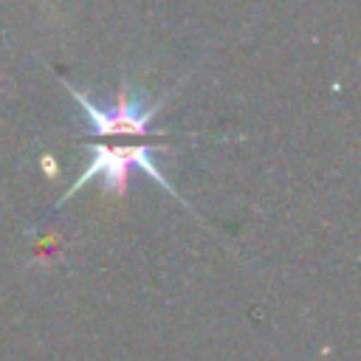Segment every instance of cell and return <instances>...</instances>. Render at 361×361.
I'll return each instance as SVG.
<instances>
[{
	"instance_id": "7a4b0ae2",
	"label": "cell",
	"mask_w": 361,
	"mask_h": 361,
	"mask_svg": "<svg viewBox=\"0 0 361 361\" xmlns=\"http://www.w3.org/2000/svg\"><path fill=\"white\" fill-rule=\"evenodd\" d=\"M71 96L79 102V107L85 110V118L90 121V127L99 133V135H147L149 130V121L152 116L158 113L161 104H152V107H138V102H133L127 96V90L118 93L116 104L113 107H99L93 104L82 90L71 87L68 82H62Z\"/></svg>"
},
{
	"instance_id": "6da1fadb",
	"label": "cell",
	"mask_w": 361,
	"mask_h": 361,
	"mask_svg": "<svg viewBox=\"0 0 361 361\" xmlns=\"http://www.w3.org/2000/svg\"><path fill=\"white\" fill-rule=\"evenodd\" d=\"M152 149H155V147H144V144H135V147H104V144H99V147H93L90 164L85 166V172L79 175V180L68 189V195H73L79 186H85V183H87L90 178H96V175L104 178V186H107V189L121 192V189L127 186V175H130L133 166L144 169V172H147L149 178H155L164 189L175 192L172 183L164 178V172L158 169V164L152 161ZM68 195H65V197H68Z\"/></svg>"
}]
</instances>
